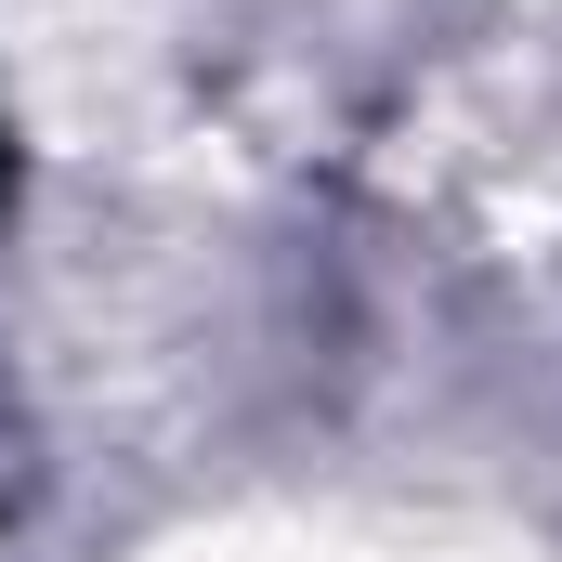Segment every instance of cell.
I'll use <instances>...</instances> for the list:
<instances>
[{
    "label": "cell",
    "instance_id": "obj_1",
    "mask_svg": "<svg viewBox=\"0 0 562 562\" xmlns=\"http://www.w3.org/2000/svg\"><path fill=\"white\" fill-rule=\"evenodd\" d=\"M0 196H13V132H0Z\"/></svg>",
    "mask_w": 562,
    "mask_h": 562
}]
</instances>
